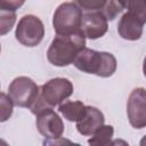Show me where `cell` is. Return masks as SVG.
Listing matches in <instances>:
<instances>
[{
	"label": "cell",
	"mask_w": 146,
	"mask_h": 146,
	"mask_svg": "<svg viewBox=\"0 0 146 146\" xmlns=\"http://www.w3.org/2000/svg\"><path fill=\"white\" fill-rule=\"evenodd\" d=\"M83 48H86V36L81 29L67 34H57L47 50V58L55 66H67L73 64Z\"/></svg>",
	"instance_id": "6da1fadb"
},
{
	"label": "cell",
	"mask_w": 146,
	"mask_h": 146,
	"mask_svg": "<svg viewBox=\"0 0 146 146\" xmlns=\"http://www.w3.org/2000/svg\"><path fill=\"white\" fill-rule=\"evenodd\" d=\"M73 65L84 73L108 78L114 74L117 64L116 58L111 52L83 48L75 57Z\"/></svg>",
	"instance_id": "7a4b0ae2"
},
{
	"label": "cell",
	"mask_w": 146,
	"mask_h": 146,
	"mask_svg": "<svg viewBox=\"0 0 146 146\" xmlns=\"http://www.w3.org/2000/svg\"><path fill=\"white\" fill-rule=\"evenodd\" d=\"M145 24L146 0H133L117 23V33L122 39L135 41L140 39Z\"/></svg>",
	"instance_id": "3957f363"
},
{
	"label": "cell",
	"mask_w": 146,
	"mask_h": 146,
	"mask_svg": "<svg viewBox=\"0 0 146 146\" xmlns=\"http://www.w3.org/2000/svg\"><path fill=\"white\" fill-rule=\"evenodd\" d=\"M83 14L74 2L60 3L54 13L52 26L57 34H67L80 30Z\"/></svg>",
	"instance_id": "277c9868"
},
{
	"label": "cell",
	"mask_w": 146,
	"mask_h": 146,
	"mask_svg": "<svg viewBox=\"0 0 146 146\" xmlns=\"http://www.w3.org/2000/svg\"><path fill=\"white\" fill-rule=\"evenodd\" d=\"M40 94L36 83L27 76L15 78L8 87V96L18 107H31Z\"/></svg>",
	"instance_id": "5b68a950"
},
{
	"label": "cell",
	"mask_w": 146,
	"mask_h": 146,
	"mask_svg": "<svg viewBox=\"0 0 146 146\" xmlns=\"http://www.w3.org/2000/svg\"><path fill=\"white\" fill-rule=\"evenodd\" d=\"M15 36L25 47L38 46L44 36V26L41 19L34 15L23 16L16 27Z\"/></svg>",
	"instance_id": "8992f818"
},
{
	"label": "cell",
	"mask_w": 146,
	"mask_h": 146,
	"mask_svg": "<svg viewBox=\"0 0 146 146\" xmlns=\"http://www.w3.org/2000/svg\"><path fill=\"white\" fill-rule=\"evenodd\" d=\"M73 84L68 79L55 78L41 86L39 96L49 107H55L68 98L73 94Z\"/></svg>",
	"instance_id": "52a82bcc"
},
{
	"label": "cell",
	"mask_w": 146,
	"mask_h": 146,
	"mask_svg": "<svg viewBox=\"0 0 146 146\" xmlns=\"http://www.w3.org/2000/svg\"><path fill=\"white\" fill-rule=\"evenodd\" d=\"M36 116V128L38 131L49 140L60 139L64 132V123L60 116L52 110V107H44L38 111Z\"/></svg>",
	"instance_id": "ba28073f"
},
{
	"label": "cell",
	"mask_w": 146,
	"mask_h": 146,
	"mask_svg": "<svg viewBox=\"0 0 146 146\" xmlns=\"http://www.w3.org/2000/svg\"><path fill=\"white\" fill-rule=\"evenodd\" d=\"M127 114L129 123L136 128L141 129L146 127V89H133L127 102Z\"/></svg>",
	"instance_id": "9c48e42d"
},
{
	"label": "cell",
	"mask_w": 146,
	"mask_h": 146,
	"mask_svg": "<svg viewBox=\"0 0 146 146\" xmlns=\"http://www.w3.org/2000/svg\"><path fill=\"white\" fill-rule=\"evenodd\" d=\"M107 17L100 10L88 11L82 17L80 29L82 30L86 38L96 40L98 38H102L107 32Z\"/></svg>",
	"instance_id": "30bf717a"
},
{
	"label": "cell",
	"mask_w": 146,
	"mask_h": 146,
	"mask_svg": "<svg viewBox=\"0 0 146 146\" xmlns=\"http://www.w3.org/2000/svg\"><path fill=\"white\" fill-rule=\"evenodd\" d=\"M104 114L94 106H87L84 115L76 122V129L82 136H92L103 124Z\"/></svg>",
	"instance_id": "8fae6325"
},
{
	"label": "cell",
	"mask_w": 146,
	"mask_h": 146,
	"mask_svg": "<svg viewBox=\"0 0 146 146\" xmlns=\"http://www.w3.org/2000/svg\"><path fill=\"white\" fill-rule=\"evenodd\" d=\"M86 105L80 100H68L59 104L58 111L68 121L78 122L86 113Z\"/></svg>",
	"instance_id": "7c38bea8"
},
{
	"label": "cell",
	"mask_w": 146,
	"mask_h": 146,
	"mask_svg": "<svg viewBox=\"0 0 146 146\" xmlns=\"http://www.w3.org/2000/svg\"><path fill=\"white\" fill-rule=\"evenodd\" d=\"M114 135V129L112 125H102L88 140L90 145H97V146H106L112 144V138Z\"/></svg>",
	"instance_id": "4fadbf2b"
},
{
	"label": "cell",
	"mask_w": 146,
	"mask_h": 146,
	"mask_svg": "<svg viewBox=\"0 0 146 146\" xmlns=\"http://www.w3.org/2000/svg\"><path fill=\"white\" fill-rule=\"evenodd\" d=\"M16 21L15 11L0 10V34L5 35L7 32L11 30Z\"/></svg>",
	"instance_id": "5bb4252c"
},
{
	"label": "cell",
	"mask_w": 146,
	"mask_h": 146,
	"mask_svg": "<svg viewBox=\"0 0 146 146\" xmlns=\"http://www.w3.org/2000/svg\"><path fill=\"white\" fill-rule=\"evenodd\" d=\"M76 5L88 11H97V10H104L110 2V0H75Z\"/></svg>",
	"instance_id": "9a60e30c"
},
{
	"label": "cell",
	"mask_w": 146,
	"mask_h": 146,
	"mask_svg": "<svg viewBox=\"0 0 146 146\" xmlns=\"http://www.w3.org/2000/svg\"><path fill=\"white\" fill-rule=\"evenodd\" d=\"M13 105H14V103H13L11 98L2 92L1 96H0V106H1V119H0V121L1 122H5L10 117V115L13 113Z\"/></svg>",
	"instance_id": "2e32d148"
},
{
	"label": "cell",
	"mask_w": 146,
	"mask_h": 146,
	"mask_svg": "<svg viewBox=\"0 0 146 146\" xmlns=\"http://www.w3.org/2000/svg\"><path fill=\"white\" fill-rule=\"evenodd\" d=\"M25 0H0V10L15 11L24 5Z\"/></svg>",
	"instance_id": "e0dca14e"
},
{
	"label": "cell",
	"mask_w": 146,
	"mask_h": 146,
	"mask_svg": "<svg viewBox=\"0 0 146 146\" xmlns=\"http://www.w3.org/2000/svg\"><path fill=\"white\" fill-rule=\"evenodd\" d=\"M119 3H120V6L122 7V8H128V6L133 1V0H116Z\"/></svg>",
	"instance_id": "ac0fdd59"
},
{
	"label": "cell",
	"mask_w": 146,
	"mask_h": 146,
	"mask_svg": "<svg viewBox=\"0 0 146 146\" xmlns=\"http://www.w3.org/2000/svg\"><path fill=\"white\" fill-rule=\"evenodd\" d=\"M143 72H144V75L146 78V56L144 58V63H143Z\"/></svg>",
	"instance_id": "d6986e66"
},
{
	"label": "cell",
	"mask_w": 146,
	"mask_h": 146,
	"mask_svg": "<svg viewBox=\"0 0 146 146\" xmlns=\"http://www.w3.org/2000/svg\"><path fill=\"white\" fill-rule=\"evenodd\" d=\"M140 145L141 146H146V135L143 137V139L140 140Z\"/></svg>",
	"instance_id": "ffe728a7"
}]
</instances>
